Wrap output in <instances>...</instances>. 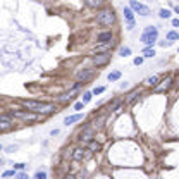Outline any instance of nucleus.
Returning a JSON list of instances; mask_svg holds the SVG:
<instances>
[{"instance_id":"6ab92c4d","label":"nucleus","mask_w":179,"mask_h":179,"mask_svg":"<svg viewBox=\"0 0 179 179\" xmlns=\"http://www.w3.org/2000/svg\"><path fill=\"white\" fill-rule=\"evenodd\" d=\"M103 121H105V115H100L98 119H95V122H93V129H100L102 124H103Z\"/></svg>"},{"instance_id":"c9c22d12","label":"nucleus","mask_w":179,"mask_h":179,"mask_svg":"<svg viewBox=\"0 0 179 179\" xmlns=\"http://www.w3.org/2000/svg\"><path fill=\"white\" fill-rule=\"evenodd\" d=\"M64 179H76V178H74L72 174H67V176H66V178H64Z\"/></svg>"},{"instance_id":"c85d7f7f","label":"nucleus","mask_w":179,"mask_h":179,"mask_svg":"<svg viewBox=\"0 0 179 179\" xmlns=\"http://www.w3.org/2000/svg\"><path fill=\"white\" fill-rule=\"evenodd\" d=\"M103 91H105V88H103V86H98V88L93 90V95H100V93H103Z\"/></svg>"},{"instance_id":"39448f33","label":"nucleus","mask_w":179,"mask_h":179,"mask_svg":"<svg viewBox=\"0 0 179 179\" xmlns=\"http://www.w3.org/2000/svg\"><path fill=\"white\" fill-rule=\"evenodd\" d=\"M12 117H17L21 121H38L40 117L36 115L35 112H29V110H19V112H12Z\"/></svg>"},{"instance_id":"4be33fe9","label":"nucleus","mask_w":179,"mask_h":179,"mask_svg":"<svg viewBox=\"0 0 179 179\" xmlns=\"http://www.w3.org/2000/svg\"><path fill=\"white\" fill-rule=\"evenodd\" d=\"M88 148H90V152H98V150H100V143H96V141H90Z\"/></svg>"},{"instance_id":"c756f323","label":"nucleus","mask_w":179,"mask_h":179,"mask_svg":"<svg viewBox=\"0 0 179 179\" xmlns=\"http://www.w3.org/2000/svg\"><path fill=\"white\" fill-rule=\"evenodd\" d=\"M83 107H85V103H83V102H78V103L74 105V110H81Z\"/></svg>"},{"instance_id":"1a4fd4ad","label":"nucleus","mask_w":179,"mask_h":179,"mask_svg":"<svg viewBox=\"0 0 179 179\" xmlns=\"http://www.w3.org/2000/svg\"><path fill=\"white\" fill-rule=\"evenodd\" d=\"M14 126V121H10V117L9 115H0V127H2V131H7V129H10Z\"/></svg>"},{"instance_id":"2eb2a0df","label":"nucleus","mask_w":179,"mask_h":179,"mask_svg":"<svg viewBox=\"0 0 179 179\" xmlns=\"http://www.w3.org/2000/svg\"><path fill=\"white\" fill-rule=\"evenodd\" d=\"M91 136H93V127H88V129H85L81 133V140H85V141H90Z\"/></svg>"},{"instance_id":"a878e982","label":"nucleus","mask_w":179,"mask_h":179,"mask_svg":"<svg viewBox=\"0 0 179 179\" xmlns=\"http://www.w3.org/2000/svg\"><path fill=\"white\" fill-rule=\"evenodd\" d=\"M12 176H17V174H16V171H5V172L2 174V178H3V179H5V178H12Z\"/></svg>"},{"instance_id":"412c9836","label":"nucleus","mask_w":179,"mask_h":179,"mask_svg":"<svg viewBox=\"0 0 179 179\" xmlns=\"http://www.w3.org/2000/svg\"><path fill=\"white\" fill-rule=\"evenodd\" d=\"M167 40H169V41H178L179 33L178 31H169V33H167Z\"/></svg>"},{"instance_id":"4468645a","label":"nucleus","mask_w":179,"mask_h":179,"mask_svg":"<svg viewBox=\"0 0 179 179\" xmlns=\"http://www.w3.org/2000/svg\"><path fill=\"white\" fill-rule=\"evenodd\" d=\"M124 17L127 19V22H134V14L131 7H124Z\"/></svg>"},{"instance_id":"bb28decb","label":"nucleus","mask_w":179,"mask_h":179,"mask_svg":"<svg viewBox=\"0 0 179 179\" xmlns=\"http://www.w3.org/2000/svg\"><path fill=\"white\" fill-rule=\"evenodd\" d=\"M35 178L36 179H47V172H43V171H38L35 174Z\"/></svg>"},{"instance_id":"72a5a7b5","label":"nucleus","mask_w":179,"mask_h":179,"mask_svg":"<svg viewBox=\"0 0 179 179\" xmlns=\"http://www.w3.org/2000/svg\"><path fill=\"white\" fill-rule=\"evenodd\" d=\"M16 178H17V179H29V178H28V174H24V172H21V174H17Z\"/></svg>"},{"instance_id":"20e7f679","label":"nucleus","mask_w":179,"mask_h":179,"mask_svg":"<svg viewBox=\"0 0 179 179\" xmlns=\"http://www.w3.org/2000/svg\"><path fill=\"white\" fill-rule=\"evenodd\" d=\"M129 7H131L136 14H140V16H143V17L150 16V9H148L146 5H143V3L136 2V0H131V2H129Z\"/></svg>"},{"instance_id":"7c9ffc66","label":"nucleus","mask_w":179,"mask_h":179,"mask_svg":"<svg viewBox=\"0 0 179 179\" xmlns=\"http://www.w3.org/2000/svg\"><path fill=\"white\" fill-rule=\"evenodd\" d=\"M5 150H7V152H9V153H12V152H16V150H17V146H16V145H14V146H12V145H10V146H7V148H5Z\"/></svg>"},{"instance_id":"aec40b11","label":"nucleus","mask_w":179,"mask_h":179,"mask_svg":"<svg viewBox=\"0 0 179 179\" xmlns=\"http://www.w3.org/2000/svg\"><path fill=\"white\" fill-rule=\"evenodd\" d=\"M153 55H155V50H153L152 47H146L143 50V57H146V59H152Z\"/></svg>"},{"instance_id":"dca6fc26","label":"nucleus","mask_w":179,"mask_h":179,"mask_svg":"<svg viewBox=\"0 0 179 179\" xmlns=\"http://www.w3.org/2000/svg\"><path fill=\"white\" fill-rule=\"evenodd\" d=\"M83 157H85V150L83 148H76L74 153H72V159L74 160H83Z\"/></svg>"},{"instance_id":"cd10ccee","label":"nucleus","mask_w":179,"mask_h":179,"mask_svg":"<svg viewBox=\"0 0 179 179\" xmlns=\"http://www.w3.org/2000/svg\"><path fill=\"white\" fill-rule=\"evenodd\" d=\"M129 54H131V48H127V47H122V48H121V55H122V57H127Z\"/></svg>"},{"instance_id":"2f4dec72","label":"nucleus","mask_w":179,"mask_h":179,"mask_svg":"<svg viewBox=\"0 0 179 179\" xmlns=\"http://www.w3.org/2000/svg\"><path fill=\"white\" fill-rule=\"evenodd\" d=\"M24 165H26V164H22V162H19V164H16L14 167H16L17 171H22V169H24Z\"/></svg>"},{"instance_id":"ddd939ff","label":"nucleus","mask_w":179,"mask_h":179,"mask_svg":"<svg viewBox=\"0 0 179 179\" xmlns=\"http://www.w3.org/2000/svg\"><path fill=\"white\" fill-rule=\"evenodd\" d=\"M103 2H105V0H85V3H86L88 7H91V9H98V7H102Z\"/></svg>"},{"instance_id":"e433bc0d","label":"nucleus","mask_w":179,"mask_h":179,"mask_svg":"<svg viewBox=\"0 0 179 179\" xmlns=\"http://www.w3.org/2000/svg\"><path fill=\"white\" fill-rule=\"evenodd\" d=\"M174 10H176V12L179 14V5H176V7H174Z\"/></svg>"},{"instance_id":"423d86ee","label":"nucleus","mask_w":179,"mask_h":179,"mask_svg":"<svg viewBox=\"0 0 179 179\" xmlns=\"http://www.w3.org/2000/svg\"><path fill=\"white\" fill-rule=\"evenodd\" d=\"M93 74H95V69H93V67H88V69H81V71H78L76 78H78L79 83H85V81H88L90 78H93Z\"/></svg>"},{"instance_id":"0eeeda50","label":"nucleus","mask_w":179,"mask_h":179,"mask_svg":"<svg viewBox=\"0 0 179 179\" xmlns=\"http://www.w3.org/2000/svg\"><path fill=\"white\" fill-rule=\"evenodd\" d=\"M171 86H172V78H171V76H167L165 79H162V81H160V85H157V86H155V91H157V93H162V91H167Z\"/></svg>"},{"instance_id":"393cba45","label":"nucleus","mask_w":179,"mask_h":179,"mask_svg":"<svg viewBox=\"0 0 179 179\" xmlns=\"http://www.w3.org/2000/svg\"><path fill=\"white\" fill-rule=\"evenodd\" d=\"M91 96H93V93H91V91H86V93L83 95V103H88L90 100H91Z\"/></svg>"},{"instance_id":"7ed1b4c3","label":"nucleus","mask_w":179,"mask_h":179,"mask_svg":"<svg viewBox=\"0 0 179 179\" xmlns=\"http://www.w3.org/2000/svg\"><path fill=\"white\" fill-rule=\"evenodd\" d=\"M157 36H159V31H157L155 26H146L143 35H141V41H143L146 47H152L157 41Z\"/></svg>"},{"instance_id":"5701e85b","label":"nucleus","mask_w":179,"mask_h":179,"mask_svg":"<svg viewBox=\"0 0 179 179\" xmlns=\"http://www.w3.org/2000/svg\"><path fill=\"white\" fill-rule=\"evenodd\" d=\"M159 16H160L162 19H169V17H171V10H169V9H160Z\"/></svg>"},{"instance_id":"f704fd0d","label":"nucleus","mask_w":179,"mask_h":179,"mask_svg":"<svg viewBox=\"0 0 179 179\" xmlns=\"http://www.w3.org/2000/svg\"><path fill=\"white\" fill-rule=\"evenodd\" d=\"M172 26H174V28H179V19H172Z\"/></svg>"},{"instance_id":"9d476101","label":"nucleus","mask_w":179,"mask_h":179,"mask_svg":"<svg viewBox=\"0 0 179 179\" xmlns=\"http://www.w3.org/2000/svg\"><path fill=\"white\" fill-rule=\"evenodd\" d=\"M78 93V88H72L71 91H66V93H62L60 96H57V102H60V103H64V102H69L72 96Z\"/></svg>"},{"instance_id":"f03ea898","label":"nucleus","mask_w":179,"mask_h":179,"mask_svg":"<svg viewBox=\"0 0 179 179\" xmlns=\"http://www.w3.org/2000/svg\"><path fill=\"white\" fill-rule=\"evenodd\" d=\"M96 22L100 26H110L115 22V14L112 9H102L98 14H96Z\"/></svg>"},{"instance_id":"473e14b6","label":"nucleus","mask_w":179,"mask_h":179,"mask_svg":"<svg viewBox=\"0 0 179 179\" xmlns=\"http://www.w3.org/2000/svg\"><path fill=\"white\" fill-rule=\"evenodd\" d=\"M134 64H136V66L143 64V57H136V59H134Z\"/></svg>"},{"instance_id":"a211bd4d","label":"nucleus","mask_w":179,"mask_h":179,"mask_svg":"<svg viewBox=\"0 0 179 179\" xmlns=\"http://www.w3.org/2000/svg\"><path fill=\"white\" fill-rule=\"evenodd\" d=\"M107 79H108V81H117V79H121V71H112V72H108Z\"/></svg>"},{"instance_id":"f257e3e1","label":"nucleus","mask_w":179,"mask_h":179,"mask_svg":"<svg viewBox=\"0 0 179 179\" xmlns=\"http://www.w3.org/2000/svg\"><path fill=\"white\" fill-rule=\"evenodd\" d=\"M21 103H22V107L28 108L29 112H35V114H41V115H45V114H52V112H55V110H57L55 103L35 102V100H22Z\"/></svg>"},{"instance_id":"9b49d317","label":"nucleus","mask_w":179,"mask_h":179,"mask_svg":"<svg viewBox=\"0 0 179 179\" xmlns=\"http://www.w3.org/2000/svg\"><path fill=\"white\" fill-rule=\"evenodd\" d=\"M96 41H98V43H102V45H105V43H112V33H110V31H103V33H100V35L96 36Z\"/></svg>"},{"instance_id":"f3484780","label":"nucleus","mask_w":179,"mask_h":179,"mask_svg":"<svg viewBox=\"0 0 179 179\" xmlns=\"http://www.w3.org/2000/svg\"><path fill=\"white\" fill-rule=\"evenodd\" d=\"M157 83H159V76H150V78H146V81H145L146 86H157Z\"/></svg>"},{"instance_id":"6e6552de","label":"nucleus","mask_w":179,"mask_h":179,"mask_svg":"<svg viewBox=\"0 0 179 179\" xmlns=\"http://www.w3.org/2000/svg\"><path fill=\"white\" fill-rule=\"evenodd\" d=\"M108 60H110V54H96L93 55V64L95 66H103V64H107Z\"/></svg>"},{"instance_id":"b1692460","label":"nucleus","mask_w":179,"mask_h":179,"mask_svg":"<svg viewBox=\"0 0 179 179\" xmlns=\"http://www.w3.org/2000/svg\"><path fill=\"white\" fill-rule=\"evenodd\" d=\"M138 95H140V90H134V91H131V93L127 95V102L131 103V102H133V100H134V98H136Z\"/></svg>"},{"instance_id":"f8f14e48","label":"nucleus","mask_w":179,"mask_h":179,"mask_svg":"<svg viewBox=\"0 0 179 179\" xmlns=\"http://www.w3.org/2000/svg\"><path fill=\"white\" fill-rule=\"evenodd\" d=\"M83 119V114H76V115H69V117H66L64 119V124L66 126H71L74 122H78V121H81Z\"/></svg>"}]
</instances>
